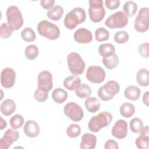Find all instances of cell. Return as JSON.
I'll list each match as a JSON object with an SVG mask.
<instances>
[{
	"label": "cell",
	"mask_w": 149,
	"mask_h": 149,
	"mask_svg": "<svg viewBox=\"0 0 149 149\" xmlns=\"http://www.w3.org/2000/svg\"><path fill=\"white\" fill-rule=\"evenodd\" d=\"M86 18L85 10L80 7L73 8L65 17L64 25L69 30H73L79 24L83 23Z\"/></svg>",
	"instance_id": "obj_1"
},
{
	"label": "cell",
	"mask_w": 149,
	"mask_h": 149,
	"mask_svg": "<svg viewBox=\"0 0 149 149\" xmlns=\"http://www.w3.org/2000/svg\"><path fill=\"white\" fill-rule=\"evenodd\" d=\"M112 120V115L108 112H101L92 117L88 122L89 130L94 133L98 132L102 128L108 126Z\"/></svg>",
	"instance_id": "obj_2"
},
{
	"label": "cell",
	"mask_w": 149,
	"mask_h": 149,
	"mask_svg": "<svg viewBox=\"0 0 149 149\" xmlns=\"http://www.w3.org/2000/svg\"><path fill=\"white\" fill-rule=\"evenodd\" d=\"M37 30L40 35L50 40H57L60 36L59 27L48 20L41 21L38 24Z\"/></svg>",
	"instance_id": "obj_3"
},
{
	"label": "cell",
	"mask_w": 149,
	"mask_h": 149,
	"mask_svg": "<svg viewBox=\"0 0 149 149\" xmlns=\"http://www.w3.org/2000/svg\"><path fill=\"white\" fill-rule=\"evenodd\" d=\"M6 19L8 26L13 30H17L23 24V18L19 9L14 5L8 8L6 10Z\"/></svg>",
	"instance_id": "obj_4"
},
{
	"label": "cell",
	"mask_w": 149,
	"mask_h": 149,
	"mask_svg": "<svg viewBox=\"0 0 149 149\" xmlns=\"http://www.w3.org/2000/svg\"><path fill=\"white\" fill-rule=\"evenodd\" d=\"M119 90L120 86L119 83L116 81L110 80L100 87L97 94L101 100L108 101L112 100L119 93Z\"/></svg>",
	"instance_id": "obj_5"
},
{
	"label": "cell",
	"mask_w": 149,
	"mask_h": 149,
	"mask_svg": "<svg viewBox=\"0 0 149 149\" xmlns=\"http://www.w3.org/2000/svg\"><path fill=\"white\" fill-rule=\"evenodd\" d=\"M68 66L70 72L74 75L81 74L85 69V62L77 52H71L67 56Z\"/></svg>",
	"instance_id": "obj_6"
},
{
	"label": "cell",
	"mask_w": 149,
	"mask_h": 149,
	"mask_svg": "<svg viewBox=\"0 0 149 149\" xmlns=\"http://www.w3.org/2000/svg\"><path fill=\"white\" fill-rule=\"evenodd\" d=\"M88 14L90 20L95 23L100 22L104 17L105 10L102 0H90Z\"/></svg>",
	"instance_id": "obj_7"
},
{
	"label": "cell",
	"mask_w": 149,
	"mask_h": 149,
	"mask_svg": "<svg viewBox=\"0 0 149 149\" xmlns=\"http://www.w3.org/2000/svg\"><path fill=\"white\" fill-rule=\"evenodd\" d=\"M127 23V16L122 11H118L112 14L105 22V25L109 29L123 28Z\"/></svg>",
	"instance_id": "obj_8"
},
{
	"label": "cell",
	"mask_w": 149,
	"mask_h": 149,
	"mask_svg": "<svg viewBox=\"0 0 149 149\" xmlns=\"http://www.w3.org/2000/svg\"><path fill=\"white\" fill-rule=\"evenodd\" d=\"M149 27V9L147 7L142 8L139 11L134 20V29L140 33L148 30Z\"/></svg>",
	"instance_id": "obj_9"
},
{
	"label": "cell",
	"mask_w": 149,
	"mask_h": 149,
	"mask_svg": "<svg viewBox=\"0 0 149 149\" xmlns=\"http://www.w3.org/2000/svg\"><path fill=\"white\" fill-rule=\"evenodd\" d=\"M64 113L74 122H79L83 118V111L76 103L71 102L68 103L63 108Z\"/></svg>",
	"instance_id": "obj_10"
},
{
	"label": "cell",
	"mask_w": 149,
	"mask_h": 149,
	"mask_svg": "<svg viewBox=\"0 0 149 149\" xmlns=\"http://www.w3.org/2000/svg\"><path fill=\"white\" fill-rule=\"evenodd\" d=\"M86 77L91 83H101L105 79V72L100 66H91L87 70Z\"/></svg>",
	"instance_id": "obj_11"
},
{
	"label": "cell",
	"mask_w": 149,
	"mask_h": 149,
	"mask_svg": "<svg viewBox=\"0 0 149 149\" xmlns=\"http://www.w3.org/2000/svg\"><path fill=\"white\" fill-rule=\"evenodd\" d=\"M38 88L46 92L49 91L53 87L52 76L47 70L41 71L37 77Z\"/></svg>",
	"instance_id": "obj_12"
},
{
	"label": "cell",
	"mask_w": 149,
	"mask_h": 149,
	"mask_svg": "<svg viewBox=\"0 0 149 149\" xmlns=\"http://www.w3.org/2000/svg\"><path fill=\"white\" fill-rule=\"evenodd\" d=\"M16 73L11 68H4L1 73V83L5 88L12 87L15 83Z\"/></svg>",
	"instance_id": "obj_13"
},
{
	"label": "cell",
	"mask_w": 149,
	"mask_h": 149,
	"mask_svg": "<svg viewBox=\"0 0 149 149\" xmlns=\"http://www.w3.org/2000/svg\"><path fill=\"white\" fill-rule=\"evenodd\" d=\"M19 133L14 129L9 128L0 140V148L8 149L12 144L19 139Z\"/></svg>",
	"instance_id": "obj_14"
},
{
	"label": "cell",
	"mask_w": 149,
	"mask_h": 149,
	"mask_svg": "<svg viewBox=\"0 0 149 149\" xmlns=\"http://www.w3.org/2000/svg\"><path fill=\"white\" fill-rule=\"evenodd\" d=\"M111 133L113 136L118 139H122L126 137L127 134V122L123 119L117 120L111 130Z\"/></svg>",
	"instance_id": "obj_15"
},
{
	"label": "cell",
	"mask_w": 149,
	"mask_h": 149,
	"mask_svg": "<svg viewBox=\"0 0 149 149\" xmlns=\"http://www.w3.org/2000/svg\"><path fill=\"white\" fill-rule=\"evenodd\" d=\"M74 40L80 44H86L90 42L93 40L91 32L85 28H79L74 33Z\"/></svg>",
	"instance_id": "obj_16"
},
{
	"label": "cell",
	"mask_w": 149,
	"mask_h": 149,
	"mask_svg": "<svg viewBox=\"0 0 149 149\" xmlns=\"http://www.w3.org/2000/svg\"><path fill=\"white\" fill-rule=\"evenodd\" d=\"M24 133L29 137H36L40 133V126L38 124L33 120H27L23 127Z\"/></svg>",
	"instance_id": "obj_17"
},
{
	"label": "cell",
	"mask_w": 149,
	"mask_h": 149,
	"mask_svg": "<svg viewBox=\"0 0 149 149\" xmlns=\"http://www.w3.org/2000/svg\"><path fill=\"white\" fill-rule=\"evenodd\" d=\"M97 143V137L91 133L83 134L81 139L80 148L81 149H94Z\"/></svg>",
	"instance_id": "obj_18"
},
{
	"label": "cell",
	"mask_w": 149,
	"mask_h": 149,
	"mask_svg": "<svg viewBox=\"0 0 149 149\" xmlns=\"http://www.w3.org/2000/svg\"><path fill=\"white\" fill-rule=\"evenodd\" d=\"M16 108V105L13 100L6 99L1 104V112L5 116H9L15 112Z\"/></svg>",
	"instance_id": "obj_19"
},
{
	"label": "cell",
	"mask_w": 149,
	"mask_h": 149,
	"mask_svg": "<svg viewBox=\"0 0 149 149\" xmlns=\"http://www.w3.org/2000/svg\"><path fill=\"white\" fill-rule=\"evenodd\" d=\"M81 84V79L76 75L67 77L63 81V86L70 91L74 90Z\"/></svg>",
	"instance_id": "obj_20"
},
{
	"label": "cell",
	"mask_w": 149,
	"mask_h": 149,
	"mask_svg": "<svg viewBox=\"0 0 149 149\" xmlns=\"http://www.w3.org/2000/svg\"><path fill=\"white\" fill-rule=\"evenodd\" d=\"M141 94L140 89L135 86H128L124 91L125 97L130 100L136 101L140 98Z\"/></svg>",
	"instance_id": "obj_21"
},
{
	"label": "cell",
	"mask_w": 149,
	"mask_h": 149,
	"mask_svg": "<svg viewBox=\"0 0 149 149\" xmlns=\"http://www.w3.org/2000/svg\"><path fill=\"white\" fill-rule=\"evenodd\" d=\"M84 105L87 110L91 113L96 112L100 108L99 101L93 97H88L84 102Z\"/></svg>",
	"instance_id": "obj_22"
},
{
	"label": "cell",
	"mask_w": 149,
	"mask_h": 149,
	"mask_svg": "<svg viewBox=\"0 0 149 149\" xmlns=\"http://www.w3.org/2000/svg\"><path fill=\"white\" fill-rule=\"evenodd\" d=\"M63 14V9L59 5H56L49 9L47 12V16L51 20L57 21L59 20Z\"/></svg>",
	"instance_id": "obj_23"
},
{
	"label": "cell",
	"mask_w": 149,
	"mask_h": 149,
	"mask_svg": "<svg viewBox=\"0 0 149 149\" xmlns=\"http://www.w3.org/2000/svg\"><path fill=\"white\" fill-rule=\"evenodd\" d=\"M136 80L139 84L146 87L149 84V72L147 69H141L136 74Z\"/></svg>",
	"instance_id": "obj_24"
},
{
	"label": "cell",
	"mask_w": 149,
	"mask_h": 149,
	"mask_svg": "<svg viewBox=\"0 0 149 149\" xmlns=\"http://www.w3.org/2000/svg\"><path fill=\"white\" fill-rule=\"evenodd\" d=\"M100 54L104 58L109 57L115 52V48L113 45L111 43H105L101 44L98 48Z\"/></svg>",
	"instance_id": "obj_25"
},
{
	"label": "cell",
	"mask_w": 149,
	"mask_h": 149,
	"mask_svg": "<svg viewBox=\"0 0 149 149\" xmlns=\"http://www.w3.org/2000/svg\"><path fill=\"white\" fill-rule=\"evenodd\" d=\"M52 98L55 102L62 104L68 98V93L63 89L57 88L52 91Z\"/></svg>",
	"instance_id": "obj_26"
},
{
	"label": "cell",
	"mask_w": 149,
	"mask_h": 149,
	"mask_svg": "<svg viewBox=\"0 0 149 149\" xmlns=\"http://www.w3.org/2000/svg\"><path fill=\"white\" fill-rule=\"evenodd\" d=\"M119 112L123 117L128 118L133 115L135 112V108L132 104L125 102L120 106Z\"/></svg>",
	"instance_id": "obj_27"
},
{
	"label": "cell",
	"mask_w": 149,
	"mask_h": 149,
	"mask_svg": "<svg viewBox=\"0 0 149 149\" xmlns=\"http://www.w3.org/2000/svg\"><path fill=\"white\" fill-rule=\"evenodd\" d=\"M76 95L80 98H85L91 94L90 87L86 84H80L75 90Z\"/></svg>",
	"instance_id": "obj_28"
},
{
	"label": "cell",
	"mask_w": 149,
	"mask_h": 149,
	"mask_svg": "<svg viewBox=\"0 0 149 149\" xmlns=\"http://www.w3.org/2000/svg\"><path fill=\"white\" fill-rule=\"evenodd\" d=\"M102 63L107 69H113L115 68L119 63L118 56L115 54L109 57L103 58Z\"/></svg>",
	"instance_id": "obj_29"
},
{
	"label": "cell",
	"mask_w": 149,
	"mask_h": 149,
	"mask_svg": "<svg viewBox=\"0 0 149 149\" xmlns=\"http://www.w3.org/2000/svg\"><path fill=\"white\" fill-rule=\"evenodd\" d=\"M137 5L136 3L132 1H129L126 2L123 7L124 13L128 16H133L137 12Z\"/></svg>",
	"instance_id": "obj_30"
},
{
	"label": "cell",
	"mask_w": 149,
	"mask_h": 149,
	"mask_svg": "<svg viewBox=\"0 0 149 149\" xmlns=\"http://www.w3.org/2000/svg\"><path fill=\"white\" fill-rule=\"evenodd\" d=\"M39 49L35 45H28L24 51V54L26 57L29 60L35 59L38 55Z\"/></svg>",
	"instance_id": "obj_31"
},
{
	"label": "cell",
	"mask_w": 149,
	"mask_h": 149,
	"mask_svg": "<svg viewBox=\"0 0 149 149\" xmlns=\"http://www.w3.org/2000/svg\"><path fill=\"white\" fill-rule=\"evenodd\" d=\"M22 39L27 42H31L36 40V36L34 31L30 27H26L21 32Z\"/></svg>",
	"instance_id": "obj_32"
},
{
	"label": "cell",
	"mask_w": 149,
	"mask_h": 149,
	"mask_svg": "<svg viewBox=\"0 0 149 149\" xmlns=\"http://www.w3.org/2000/svg\"><path fill=\"white\" fill-rule=\"evenodd\" d=\"M109 37V31L103 27H100L97 29L95 31V40L98 41H103L108 40Z\"/></svg>",
	"instance_id": "obj_33"
},
{
	"label": "cell",
	"mask_w": 149,
	"mask_h": 149,
	"mask_svg": "<svg viewBox=\"0 0 149 149\" xmlns=\"http://www.w3.org/2000/svg\"><path fill=\"white\" fill-rule=\"evenodd\" d=\"M81 133V128L77 124L70 125L66 129V134L70 138H76L78 137Z\"/></svg>",
	"instance_id": "obj_34"
},
{
	"label": "cell",
	"mask_w": 149,
	"mask_h": 149,
	"mask_svg": "<svg viewBox=\"0 0 149 149\" xmlns=\"http://www.w3.org/2000/svg\"><path fill=\"white\" fill-rule=\"evenodd\" d=\"M9 123L12 128L17 129L21 127L23 125L24 118L20 114H15L10 118Z\"/></svg>",
	"instance_id": "obj_35"
},
{
	"label": "cell",
	"mask_w": 149,
	"mask_h": 149,
	"mask_svg": "<svg viewBox=\"0 0 149 149\" xmlns=\"http://www.w3.org/2000/svg\"><path fill=\"white\" fill-rule=\"evenodd\" d=\"M130 130L135 133L140 132L141 128L143 127V123L142 120L139 118H134L130 121Z\"/></svg>",
	"instance_id": "obj_36"
},
{
	"label": "cell",
	"mask_w": 149,
	"mask_h": 149,
	"mask_svg": "<svg viewBox=\"0 0 149 149\" xmlns=\"http://www.w3.org/2000/svg\"><path fill=\"white\" fill-rule=\"evenodd\" d=\"M129 38L128 33L123 30L118 31L114 35V40L118 44H124L128 41Z\"/></svg>",
	"instance_id": "obj_37"
},
{
	"label": "cell",
	"mask_w": 149,
	"mask_h": 149,
	"mask_svg": "<svg viewBox=\"0 0 149 149\" xmlns=\"http://www.w3.org/2000/svg\"><path fill=\"white\" fill-rule=\"evenodd\" d=\"M149 137H146L143 135H140L136 140L135 144L137 147L139 149H148V148Z\"/></svg>",
	"instance_id": "obj_38"
},
{
	"label": "cell",
	"mask_w": 149,
	"mask_h": 149,
	"mask_svg": "<svg viewBox=\"0 0 149 149\" xmlns=\"http://www.w3.org/2000/svg\"><path fill=\"white\" fill-rule=\"evenodd\" d=\"M13 33L12 29L6 23L1 24L0 27V37L3 39H6L9 37Z\"/></svg>",
	"instance_id": "obj_39"
},
{
	"label": "cell",
	"mask_w": 149,
	"mask_h": 149,
	"mask_svg": "<svg viewBox=\"0 0 149 149\" xmlns=\"http://www.w3.org/2000/svg\"><path fill=\"white\" fill-rule=\"evenodd\" d=\"M48 92L44 91L39 88L36 90L34 94V98L38 102H44L46 101L48 98Z\"/></svg>",
	"instance_id": "obj_40"
},
{
	"label": "cell",
	"mask_w": 149,
	"mask_h": 149,
	"mask_svg": "<svg viewBox=\"0 0 149 149\" xmlns=\"http://www.w3.org/2000/svg\"><path fill=\"white\" fill-rule=\"evenodd\" d=\"M148 47L149 44L148 42H144L141 44L139 47V52L140 55L144 58H148Z\"/></svg>",
	"instance_id": "obj_41"
},
{
	"label": "cell",
	"mask_w": 149,
	"mask_h": 149,
	"mask_svg": "<svg viewBox=\"0 0 149 149\" xmlns=\"http://www.w3.org/2000/svg\"><path fill=\"white\" fill-rule=\"evenodd\" d=\"M106 7L110 9L113 10L118 8L120 5V1L119 0H106L105 1Z\"/></svg>",
	"instance_id": "obj_42"
},
{
	"label": "cell",
	"mask_w": 149,
	"mask_h": 149,
	"mask_svg": "<svg viewBox=\"0 0 149 149\" xmlns=\"http://www.w3.org/2000/svg\"><path fill=\"white\" fill-rule=\"evenodd\" d=\"M105 149H118L119 146L118 143L112 139H109L107 140L104 144Z\"/></svg>",
	"instance_id": "obj_43"
},
{
	"label": "cell",
	"mask_w": 149,
	"mask_h": 149,
	"mask_svg": "<svg viewBox=\"0 0 149 149\" xmlns=\"http://www.w3.org/2000/svg\"><path fill=\"white\" fill-rule=\"evenodd\" d=\"M55 3L54 0H41L40 1L41 6L45 9H49L52 8Z\"/></svg>",
	"instance_id": "obj_44"
},
{
	"label": "cell",
	"mask_w": 149,
	"mask_h": 149,
	"mask_svg": "<svg viewBox=\"0 0 149 149\" xmlns=\"http://www.w3.org/2000/svg\"><path fill=\"white\" fill-rule=\"evenodd\" d=\"M140 135H143L146 137H149V127L148 126H143L140 131Z\"/></svg>",
	"instance_id": "obj_45"
},
{
	"label": "cell",
	"mask_w": 149,
	"mask_h": 149,
	"mask_svg": "<svg viewBox=\"0 0 149 149\" xmlns=\"http://www.w3.org/2000/svg\"><path fill=\"white\" fill-rule=\"evenodd\" d=\"M148 98H149V91H147L143 94V101L144 104H145L147 106L149 105Z\"/></svg>",
	"instance_id": "obj_46"
},
{
	"label": "cell",
	"mask_w": 149,
	"mask_h": 149,
	"mask_svg": "<svg viewBox=\"0 0 149 149\" xmlns=\"http://www.w3.org/2000/svg\"><path fill=\"white\" fill-rule=\"evenodd\" d=\"M7 126V123L6 122V121L2 118H1V130H2L3 129L5 128Z\"/></svg>",
	"instance_id": "obj_47"
}]
</instances>
